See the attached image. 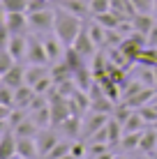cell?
Masks as SVG:
<instances>
[{
	"label": "cell",
	"instance_id": "1",
	"mask_svg": "<svg viewBox=\"0 0 157 159\" xmlns=\"http://www.w3.org/2000/svg\"><path fill=\"white\" fill-rule=\"evenodd\" d=\"M85 19H81V16L67 12V9L58 7L56 5V21H53V32H56L58 37L65 42V46H72L74 39H76V35L81 32L83 28Z\"/></svg>",
	"mask_w": 157,
	"mask_h": 159
},
{
	"label": "cell",
	"instance_id": "2",
	"mask_svg": "<svg viewBox=\"0 0 157 159\" xmlns=\"http://www.w3.org/2000/svg\"><path fill=\"white\" fill-rule=\"evenodd\" d=\"M28 14V25L32 32H48L53 30V21H56V7H44V9H35V12H25Z\"/></svg>",
	"mask_w": 157,
	"mask_h": 159
},
{
	"label": "cell",
	"instance_id": "3",
	"mask_svg": "<svg viewBox=\"0 0 157 159\" xmlns=\"http://www.w3.org/2000/svg\"><path fill=\"white\" fill-rule=\"evenodd\" d=\"M42 42H44V48H46V56H48V62H60V60H65V42L60 39V37L56 35V32H44V37H42Z\"/></svg>",
	"mask_w": 157,
	"mask_h": 159
},
{
	"label": "cell",
	"instance_id": "4",
	"mask_svg": "<svg viewBox=\"0 0 157 159\" xmlns=\"http://www.w3.org/2000/svg\"><path fill=\"white\" fill-rule=\"evenodd\" d=\"M106 122H109V113H97V111L90 108V116L85 120H81V139L90 141V136H93L95 131H99Z\"/></svg>",
	"mask_w": 157,
	"mask_h": 159
},
{
	"label": "cell",
	"instance_id": "5",
	"mask_svg": "<svg viewBox=\"0 0 157 159\" xmlns=\"http://www.w3.org/2000/svg\"><path fill=\"white\" fill-rule=\"evenodd\" d=\"M74 51H79L81 56H83L85 60H93V56L97 53V44L93 42V37H90V30H88V23H83V28H81V32L76 35V39H74L72 44Z\"/></svg>",
	"mask_w": 157,
	"mask_h": 159
},
{
	"label": "cell",
	"instance_id": "6",
	"mask_svg": "<svg viewBox=\"0 0 157 159\" xmlns=\"http://www.w3.org/2000/svg\"><path fill=\"white\" fill-rule=\"evenodd\" d=\"M25 60L30 65H46L48 62V56H46V48H44V42L42 37H28V51H25Z\"/></svg>",
	"mask_w": 157,
	"mask_h": 159
},
{
	"label": "cell",
	"instance_id": "7",
	"mask_svg": "<svg viewBox=\"0 0 157 159\" xmlns=\"http://www.w3.org/2000/svg\"><path fill=\"white\" fill-rule=\"evenodd\" d=\"M5 25H7L9 35H25L30 30L28 14L25 12H5Z\"/></svg>",
	"mask_w": 157,
	"mask_h": 159
},
{
	"label": "cell",
	"instance_id": "8",
	"mask_svg": "<svg viewBox=\"0 0 157 159\" xmlns=\"http://www.w3.org/2000/svg\"><path fill=\"white\" fill-rule=\"evenodd\" d=\"M35 141H37V150H39V157H46L48 152L53 150V148L60 143V141H58V136H56V131H53V129H46V127H42L39 131H37Z\"/></svg>",
	"mask_w": 157,
	"mask_h": 159
},
{
	"label": "cell",
	"instance_id": "9",
	"mask_svg": "<svg viewBox=\"0 0 157 159\" xmlns=\"http://www.w3.org/2000/svg\"><path fill=\"white\" fill-rule=\"evenodd\" d=\"M16 157H23V159H37L39 157L35 136H19L16 139Z\"/></svg>",
	"mask_w": 157,
	"mask_h": 159
},
{
	"label": "cell",
	"instance_id": "10",
	"mask_svg": "<svg viewBox=\"0 0 157 159\" xmlns=\"http://www.w3.org/2000/svg\"><path fill=\"white\" fill-rule=\"evenodd\" d=\"M14 157H16V134L12 129H7L0 136V159H14Z\"/></svg>",
	"mask_w": 157,
	"mask_h": 159
},
{
	"label": "cell",
	"instance_id": "11",
	"mask_svg": "<svg viewBox=\"0 0 157 159\" xmlns=\"http://www.w3.org/2000/svg\"><path fill=\"white\" fill-rule=\"evenodd\" d=\"M56 5L62 7V9H67V12H72V14H76V16H81V19H85V16L90 14L88 0H56Z\"/></svg>",
	"mask_w": 157,
	"mask_h": 159
},
{
	"label": "cell",
	"instance_id": "12",
	"mask_svg": "<svg viewBox=\"0 0 157 159\" xmlns=\"http://www.w3.org/2000/svg\"><path fill=\"white\" fill-rule=\"evenodd\" d=\"M132 25H134V32L139 35H148L155 25V16H150V12H136L132 16Z\"/></svg>",
	"mask_w": 157,
	"mask_h": 159
},
{
	"label": "cell",
	"instance_id": "13",
	"mask_svg": "<svg viewBox=\"0 0 157 159\" xmlns=\"http://www.w3.org/2000/svg\"><path fill=\"white\" fill-rule=\"evenodd\" d=\"M7 51L14 56V60H25V51H28V37L23 35H12V39L7 44Z\"/></svg>",
	"mask_w": 157,
	"mask_h": 159
},
{
	"label": "cell",
	"instance_id": "14",
	"mask_svg": "<svg viewBox=\"0 0 157 159\" xmlns=\"http://www.w3.org/2000/svg\"><path fill=\"white\" fill-rule=\"evenodd\" d=\"M139 150L145 152V155H150V152L157 150V129L155 127H145L143 129V136H141V143H139Z\"/></svg>",
	"mask_w": 157,
	"mask_h": 159
},
{
	"label": "cell",
	"instance_id": "15",
	"mask_svg": "<svg viewBox=\"0 0 157 159\" xmlns=\"http://www.w3.org/2000/svg\"><path fill=\"white\" fill-rule=\"evenodd\" d=\"M2 83H7L9 88H14V90H16L19 85H23V83H25V69L21 67L19 62H16L14 67H12L7 74L2 76Z\"/></svg>",
	"mask_w": 157,
	"mask_h": 159
},
{
	"label": "cell",
	"instance_id": "16",
	"mask_svg": "<svg viewBox=\"0 0 157 159\" xmlns=\"http://www.w3.org/2000/svg\"><path fill=\"white\" fill-rule=\"evenodd\" d=\"M155 90H157V88H148V85H145L143 90H139L134 97H129L127 104H129L132 108H141V106H145V104H150V102H153Z\"/></svg>",
	"mask_w": 157,
	"mask_h": 159
},
{
	"label": "cell",
	"instance_id": "17",
	"mask_svg": "<svg viewBox=\"0 0 157 159\" xmlns=\"http://www.w3.org/2000/svg\"><path fill=\"white\" fill-rule=\"evenodd\" d=\"M145 127H148V122H145V120L141 118V113L134 108V113L122 122V134H127V131H143Z\"/></svg>",
	"mask_w": 157,
	"mask_h": 159
},
{
	"label": "cell",
	"instance_id": "18",
	"mask_svg": "<svg viewBox=\"0 0 157 159\" xmlns=\"http://www.w3.org/2000/svg\"><path fill=\"white\" fill-rule=\"evenodd\" d=\"M48 74H51V72L46 69V65H30V67L25 69V83L35 88L37 81H42V79L48 76Z\"/></svg>",
	"mask_w": 157,
	"mask_h": 159
},
{
	"label": "cell",
	"instance_id": "19",
	"mask_svg": "<svg viewBox=\"0 0 157 159\" xmlns=\"http://www.w3.org/2000/svg\"><path fill=\"white\" fill-rule=\"evenodd\" d=\"M12 131L16 134V139H19V136H37L39 127H37V122H35V120H32V118L28 116L25 120H21V122L16 125V127H14Z\"/></svg>",
	"mask_w": 157,
	"mask_h": 159
},
{
	"label": "cell",
	"instance_id": "20",
	"mask_svg": "<svg viewBox=\"0 0 157 159\" xmlns=\"http://www.w3.org/2000/svg\"><path fill=\"white\" fill-rule=\"evenodd\" d=\"M120 19H122V16L118 14V12H113V9H109V12H102V14H95V21H97V23H102L106 30H113V28H118Z\"/></svg>",
	"mask_w": 157,
	"mask_h": 159
},
{
	"label": "cell",
	"instance_id": "21",
	"mask_svg": "<svg viewBox=\"0 0 157 159\" xmlns=\"http://www.w3.org/2000/svg\"><path fill=\"white\" fill-rule=\"evenodd\" d=\"M106 129H109V145H120V139H122V122H118L116 118H109Z\"/></svg>",
	"mask_w": 157,
	"mask_h": 159
},
{
	"label": "cell",
	"instance_id": "22",
	"mask_svg": "<svg viewBox=\"0 0 157 159\" xmlns=\"http://www.w3.org/2000/svg\"><path fill=\"white\" fill-rule=\"evenodd\" d=\"M88 23V30H90V37H93V42L97 44V46H104L106 44V28L102 23H97V21H85Z\"/></svg>",
	"mask_w": 157,
	"mask_h": 159
},
{
	"label": "cell",
	"instance_id": "23",
	"mask_svg": "<svg viewBox=\"0 0 157 159\" xmlns=\"http://www.w3.org/2000/svg\"><path fill=\"white\" fill-rule=\"evenodd\" d=\"M30 118L37 122V127H48L51 125V106H42V108H35L30 111Z\"/></svg>",
	"mask_w": 157,
	"mask_h": 159
},
{
	"label": "cell",
	"instance_id": "24",
	"mask_svg": "<svg viewBox=\"0 0 157 159\" xmlns=\"http://www.w3.org/2000/svg\"><path fill=\"white\" fill-rule=\"evenodd\" d=\"M141 136H143V131H127V134H122L120 148H122V150H134V148H139Z\"/></svg>",
	"mask_w": 157,
	"mask_h": 159
},
{
	"label": "cell",
	"instance_id": "25",
	"mask_svg": "<svg viewBox=\"0 0 157 159\" xmlns=\"http://www.w3.org/2000/svg\"><path fill=\"white\" fill-rule=\"evenodd\" d=\"M16 65V60H14V56L7 51V48H0V76H5Z\"/></svg>",
	"mask_w": 157,
	"mask_h": 159
},
{
	"label": "cell",
	"instance_id": "26",
	"mask_svg": "<svg viewBox=\"0 0 157 159\" xmlns=\"http://www.w3.org/2000/svg\"><path fill=\"white\" fill-rule=\"evenodd\" d=\"M5 12H28V0H2Z\"/></svg>",
	"mask_w": 157,
	"mask_h": 159
},
{
	"label": "cell",
	"instance_id": "27",
	"mask_svg": "<svg viewBox=\"0 0 157 159\" xmlns=\"http://www.w3.org/2000/svg\"><path fill=\"white\" fill-rule=\"evenodd\" d=\"M0 104L12 108L14 106V88H9L7 83H0Z\"/></svg>",
	"mask_w": 157,
	"mask_h": 159
},
{
	"label": "cell",
	"instance_id": "28",
	"mask_svg": "<svg viewBox=\"0 0 157 159\" xmlns=\"http://www.w3.org/2000/svg\"><path fill=\"white\" fill-rule=\"evenodd\" d=\"M69 150H72V145H69L67 141H60V143L53 148V150L48 152L44 159H60V157H65V155H69Z\"/></svg>",
	"mask_w": 157,
	"mask_h": 159
},
{
	"label": "cell",
	"instance_id": "29",
	"mask_svg": "<svg viewBox=\"0 0 157 159\" xmlns=\"http://www.w3.org/2000/svg\"><path fill=\"white\" fill-rule=\"evenodd\" d=\"M90 5V14H102L111 9V0H88Z\"/></svg>",
	"mask_w": 157,
	"mask_h": 159
},
{
	"label": "cell",
	"instance_id": "30",
	"mask_svg": "<svg viewBox=\"0 0 157 159\" xmlns=\"http://www.w3.org/2000/svg\"><path fill=\"white\" fill-rule=\"evenodd\" d=\"M139 113H141V118L145 120L148 125H153L155 120H157V108L153 106V104H145V106H141V108H136Z\"/></svg>",
	"mask_w": 157,
	"mask_h": 159
},
{
	"label": "cell",
	"instance_id": "31",
	"mask_svg": "<svg viewBox=\"0 0 157 159\" xmlns=\"http://www.w3.org/2000/svg\"><path fill=\"white\" fill-rule=\"evenodd\" d=\"M129 2L134 5L136 12H153V7H155V0H129Z\"/></svg>",
	"mask_w": 157,
	"mask_h": 159
},
{
	"label": "cell",
	"instance_id": "32",
	"mask_svg": "<svg viewBox=\"0 0 157 159\" xmlns=\"http://www.w3.org/2000/svg\"><path fill=\"white\" fill-rule=\"evenodd\" d=\"M90 143H106V145H109V129H106V125L90 136Z\"/></svg>",
	"mask_w": 157,
	"mask_h": 159
},
{
	"label": "cell",
	"instance_id": "33",
	"mask_svg": "<svg viewBox=\"0 0 157 159\" xmlns=\"http://www.w3.org/2000/svg\"><path fill=\"white\" fill-rule=\"evenodd\" d=\"M72 157L74 159H83V155L88 152V145H83V143H72Z\"/></svg>",
	"mask_w": 157,
	"mask_h": 159
},
{
	"label": "cell",
	"instance_id": "34",
	"mask_svg": "<svg viewBox=\"0 0 157 159\" xmlns=\"http://www.w3.org/2000/svg\"><path fill=\"white\" fill-rule=\"evenodd\" d=\"M145 46H150V48H157V21H155V25H153V30L145 35Z\"/></svg>",
	"mask_w": 157,
	"mask_h": 159
},
{
	"label": "cell",
	"instance_id": "35",
	"mask_svg": "<svg viewBox=\"0 0 157 159\" xmlns=\"http://www.w3.org/2000/svg\"><path fill=\"white\" fill-rule=\"evenodd\" d=\"M9 39H12V35H9V30H7V25H0V48H7V44Z\"/></svg>",
	"mask_w": 157,
	"mask_h": 159
},
{
	"label": "cell",
	"instance_id": "36",
	"mask_svg": "<svg viewBox=\"0 0 157 159\" xmlns=\"http://www.w3.org/2000/svg\"><path fill=\"white\" fill-rule=\"evenodd\" d=\"M9 113H12V108L5 106V104H0V120H7V118H9Z\"/></svg>",
	"mask_w": 157,
	"mask_h": 159
},
{
	"label": "cell",
	"instance_id": "37",
	"mask_svg": "<svg viewBox=\"0 0 157 159\" xmlns=\"http://www.w3.org/2000/svg\"><path fill=\"white\" fill-rule=\"evenodd\" d=\"M95 159H116V157H113V155H111V152H109V150H106V152H102V155H97Z\"/></svg>",
	"mask_w": 157,
	"mask_h": 159
},
{
	"label": "cell",
	"instance_id": "38",
	"mask_svg": "<svg viewBox=\"0 0 157 159\" xmlns=\"http://www.w3.org/2000/svg\"><path fill=\"white\" fill-rule=\"evenodd\" d=\"M150 104H157V90H155V97H153V102H150Z\"/></svg>",
	"mask_w": 157,
	"mask_h": 159
},
{
	"label": "cell",
	"instance_id": "39",
	"mask_svg": "<svg viewBox=\"0 0 157 159\" xmlns=\"http://www.w3.org/2000/svg\"><path fill=\"white\" fill-rule=\"evenodd\" d=\"M153 12H155V16H157V0H155V7H153Z\"/></svg>",
	"mask_w": 157,
	"mask_h": 159
},
{
	"label": "cell",
	"instance_id": "40",
	"mask_svg": "<svg viewBox=\"0 0 157 159\" xmlns=\"http://www.w3.org/2000/svg\"><path fill=\"white\" fill-rule=\"evenodd\" d=\"M116 159H129V157H125V155H120V157H116Z\"/></svg>",
	"mask_w": 157,
	"mask_h": 159
},
{
	"label": "cell",
	"instance_id": "41",
	"mask_svg": "<svg viewBox=\"0 0 157 159\" xmlns=\"http://www.w3.org/2000/svg\"><path fill=\"white\" fill-rule=\"evenodd\" d=\"M150 127H155V129H157V120H155V122H153V125H150Z\"/></svg>",
	"mask_w": 157,
	"mask_h": 159
},
{
	"label": "cell",
	"instance_id": "42",
	"mask_svg": "<svg viewBox=\"0 0 157 159\" xmlns=\"http://www.w3.org/2000/svg\"><path fill=\"white\" fill-rule=\"evenodd\" d=\"M0 9H2V0H0ZM2 12H5V9H2Z\"/></svg>",
	"mask_w": 157,
	"mask_h": 159
},
{
	"label": "cell",
	"instance_id": "43",
	"mask_svg": "<svg viewBox=\"0 0 157 159\" xmlns=\"http://www.w3.org/2000/svg\"><path fill=\"white\" fill-rule=\"evenodd\" d=\"M0 83H2V76H0Z\"/></svg>",
	"mask_w": 157,
	"mask_h": 159
},
{
	"label": "cell",
	"instance_id": "44",
	"mask_svg": "<svg viewBox=\"0 0 157 159\" xmlns=\"http://www.w3.org/2000/svg\"><path fill=\"white\" fill-rule=\"evenodd\" d=\"M19 159H23V157H19Z\"/></svg>",
	"mask_w": 157,
	"mask_h": 159
},
{
	"label": "cell",
	"instance_id": "45",
	"mask_svg": "<svg viewBox=\"0 0 157 159\" xmlns=\"http://www.w3.org/2000/svg\"><path fill=\"white\" fill-rule=\"evenodd\" d=\"M0 136H2V134H0Z\"/></svg>",
	"mask_w": 157,
	"mask_h": 159
}]
</instances>
